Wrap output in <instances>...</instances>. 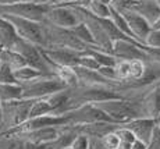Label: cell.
Instances as JSON below:
<instances>
[{"instance_id": "4fadbf2b", "label": "cell", "mask_w": 160, "mask_h": 149, "mask_svg": "<svg viewBox=\"0 0 160 149\" xmlns=\"http://www.w3.org/2000/svg\"><path fill=\"white\" fill-rule=\"evenodd\" d=\"M64 126H49V127H43V128L39 130H33V131H28L24 132V134L15 135L21 139H25V141L33 142V144H50L52 141L57 138L60 135L61 130Z\"/></svg>"}, {"instance_id": "3957f363", "label": "cell", "mask_w": 160, "mask_h": 149, "mask_svg": "<svg viewBox=\"0 0 160 149\" xmlns=\"http://www.w3.org/2000/svg\"><path fill=\"white\" fill-rule=\"evenodd\" d=\"M21 86H22V98H27V99L46 98V96L54 94V92L68 88L54 74H43L42 77H39V78Z\"/></svg>"}, {"instance_id": "836d02e7", "label": "cell", "mask_w": 160, "mask_h": 149, "mask_svg": "<svg viewBox=\"0 0 160 149\" xmlns=\"http://www.w3.org/2000/svg\"><path fill=\"white\" fill-rule=\"evenodd\" d=\"M71 146H72V149H91L92 139L85 134H78L77 138L72 141Z\"/></svg>"}, {"instance_id": "9c48e42d", "label": "cell", "mask_w": 160, "mask_h": 149, "mask_svg": "<svg viewBox=\"0 0 160 149\" xmlns=\"http://www.w3.org/2000/svg\"><path fill=\"white\" fill-rule=\"evenodd\" d=\"M146 45L134 41V39H117L113 42V56L120 60H148L149 54L145 50Z\"/></svg>"}, {"instance_id": "484cf974", "label": "cell", "mask_w": 160, "mask_h": 149, "mask_svg": "<svg viewBox=\"0 0 160 149\" xmlns=\"http://www.w3.org/2000/svg\"><path fill=\"white\" fill-rule=\"evenodd\" d=\"M93 141H96V144L102 149H117L120 145V136L117 135L116 131H112L100 139H93Z\"/></svg>"}, {"instance_id": "f35d334b", "label": "cell", "mask_w": 160, "mask_h": 149, "mask_svg": "<svg viewBox=\"0 0 160 149\" xmlns=\"http://www.w3.org/2000/svg\"><path fill=\"white\" fill-rule=\"evenodd\" d=\"M91 3H92V0H75V2L70 3L68 6H78V7H85L87 8Z\"/></svg>"}, {"instance_id": "cb8c5ba5", "label": "cell", "mask_w": 160, "mask_h": 149, "mask_svg": "<svg viewBox=\"0 0 160 149\" xmlns=\"http://www.w3.org/2000/svg\"><path fill=\"white\" fill-rule=\"evenodd\" d=\"M70 29L72 31L74 35H75L79 41H82L85 45L88 46V49L89 48H93V46H95L93 36H92L91 31H89V28L87 27V24H85V23H82V21H81V23H78L75 27L70 28Z\"/></svg>"}, {"instance_id": "b9f144b4", "label": "cell", "mask_w": 160, "mask_h": 149, "mask_svg": "<svg viewBox=\"0 0 160 149\" xmlns=\"http://www.w3.org/2000/svg\"><path fill=\"white\" fill-rule=\"evenodd\" d=\"M3 131V111H2V102H0V132Z\"/></svg>"}, {"instance_id": "f6af8a7d", "label": "cell", "mask_w": 160, "mask_h": 149, "mask_svg": "<svg viewBox=\"0 0 160 149\" xmlns=\"http://www.w3.org/2000/svg\"><path fill=\"white\" fill-rule=\"evenodd\" d=\"M99 2L104 3V4H110V2H112V0H99Z\"/></svg>"}, {"instance_id": "44dd1931", "label": "cell", "mask_w": 160, "mask_h": 149, "mask_svg": "<svg viewBox=\"0 0 160 149\" xmlns=\"http://www.w3.org/2000/svg\"><path fill=\"white\" fill-rule=\"evenodd\" d=\"M22 99V86L20 84H0V102L17 100Z\"/></svg>"}, {"instance_id": "603a6c76", "label": "cell", "mask_w": 160, "mask_h": 149, "mask_svg": "<svg viewBox=\"0 0 160 149\" xmlns=\"http://www.w3.org/2000/svg\"><path fill=\"white\" fill-rule=\"evenodd\" d=\"M46 114H53V107L48 102L46 98L41 99H33V103L29 110V119L39 116H46Z\"/></svg>"}, {"instance_id": "d6a6232c", "label": "cell", "mask_w": 160, "mask_h": 149, "mask_svg": "<svg viewBox=\"0 0 160 149\" xmlns=\"http://www.w3.org/2000/svg\"><path fill=\"white\" fill-rule=\"evenodd\" d=\"M145 45L148 48H160V28H152L149 35L145 39Z\"/></svg>"}, {"instance_id": "d590c367", "label": "cell", "mask_w": 160, "mask_h": 149, "mask_svg": "<svg viewBox=\"0 0 160 149\" xmlns=\"http://www.w3.org/2000/svg\"><path fill=\"white\" fill-rule=\"evenodd\" d=\"M98 71H99V73L102 74V75L106 80H109V81H118V80H117V75H116L114 67H112V66H103V67H100Z\"/></svg>"}, {"instance_id": "60d3db41", "label": "cell", "mask_w": 160, "mask_h": 149, "mask_svg": "<svg viewBox=\"0 0 160 149\" xmlns=\"http://www.w3.org/2000/svg\"><path fill=\"white\" fill-rule=\"evenodd\" d=\"M18 2H36V3H41L39 0H0V4H11V3H18Z\"/></svg>"}, {"instance_id": "4dcf8cb0", "label": "cell", "mask_w": 160, "mask_h": 149, "mask_svg": "<svg viewBox=\"0 0 160 149\" xmlns=\"http://www.w3.org/2000/svg\"><path fill=\"white\" fill-rule=\"evenodd\" d=\"M78 66L89 68V70H99L100 64L98 63V60L93 57L88 50L82 52L81 56H79V60H78Z\"/></svg>"}, {"instance_id": "e575fe53", "label": "cell", "mask_w": 160, "mask_h": 149, "mask_svg": "<svg viewBox=\"0 0 160 149\" xmlns=\"http://www.w3.org/2000/svg\"><path fill=\"white\" fill-rule=\"evenodd\" d=\"M131 4H132V0H112L109 6L112 8H114V10H117V11H120V13H121V11L130 8Z\"/></svg>"}, {"instance_id": "7dc6e473", "label": "cell", "mask_w": 160, "mask_h": 149, "mask_svg": "<svg viewBox=\"0 0 160 149\" xmlns=\"http://www.w3.org/2000/svg\"><path fill=\"white\" fill-rule=\"evenodd\" d=\"M91 149H96V146H95V142L92 141V146H91Z\"/></svg>"}, {"instance_id": "8d00e7d4", "label": "cell", "mask_w": 160, "mask_h": 149, "mask_svg": "<svg viewBox=\"0 0 160 149\" xmlns=\"http://www.w3.org/2000/svg\"><path fill=\"white\" fill-rule=\"evenodd\" d=\"M146 149H160V130L158 127H156L155 131H153V135H152V138H150Z\"/></svg>"}, {"instance_id": "74e56055", "label": "cell", "mask_w": 160, "mask_h": 149, "mask_svg": "<svg viewBox=\"0 0 160 149\" xmlns=\"http://www.w3.org/2000/svg\"><path fill=\"white\" fill-rule=\"evenodd\" d=\"M21 149H46V145H43V144H33V142H29V141L22 139Z\"/></svg>"}, {"instance_id": "ab89813d", "label": "cell", "mask_w": 160, "mask_h": 149, "mask_svg": "<svg viewBox=\"0 0 160 149\" xmlns=\"http://www.w3.org/2000/svg\"><path fill=\"white\" fill-rule=\"evenodd\" d=\"M146 146H148V145L145 144V142L139 141V139H135V142L132 144L131 149H146Z\"/></svg>"}, {"instance_id": "681fc988", "label": "cell", "mask_w": 160, "mask_h": 149, "mask_svg": "<svg viewBox=\"0 0 160 149\" xmlns=\"http://www.w3.org/2000/svg\"><path fill=\"white\" fill-rule=\"evenodd\" d=\"M54 2V4H56V3H58V2H61V0H53Z\"/></svg>"}, {"instance_id": "ac0fdd59", "label": "cell", "mask_w": 160, "mask_h": 149, "mask_svg": "<svg viewBox=\"0 0 160 149\" xmlns=\"http://www.w3.org/2000/svg\"><path fill=\"white\" fill-rule=\"evenodd\" d=\"M20 36L15 32L13 24L6 17L0 15V48L2 49H11L13 45L17 42Z\"/></svg>"}, {"instance_id": "277c9868", "label": "cell", "mask_w": 160, "mask_h": 149, "mask_svg": "<svg viewBox=\"0 0 160 149\" xmlns=\"http://www.w3.org/2000/svg\"><path fill=\"white\" fill-rule=\"evenodd\" d=\"M33 103V99H17V100L6 102L2 103L3 111V131H8L11 128H15L20 124L29 119V110Z\"/></svg>"}, {"instance_id": "f907efd6", "label": "cell", "mask_w": 160, "mask_h": 149, "mask_svg": "<svg viewBox=\"0 0 160 149\" xmlns=\"http://www.w3.org/2000/svg\"><path fill=\"white\" fill-rule=\"evenodd\" d=\"M63 149H72V146H67V148H63Z\"/></svg>"}, {"instance_id": "5b68a950", "label": "cell", "mask_w": 160, "mask_h": 149, "mask_svg": "<svg viewBox=\"0 0 160 149\" xmlns=\"http://www.w3.org/2000/svg\"><path fill=\"white\" fill-rule=\"evenodd\" d=\"M50 4L36 2H18L11 4H0V15H14V17L29 18L42 23Z\"/></svg>"}, {"instance_id": "8fae6325", "label": "cell", "mask_w": 160, "mask_h": 149, "mask_svg": "<svg viewBox=\"0 0 160 149\" xmlns=\"http://www.w3.org/2000/svg\"><path fill=\"white\" fill-rule=\"evenodd\" d=\"M42 53L49 61L58 66H70L75 67L78 66L79 56L82 52L71 50V49H64V48H41Z\"/></svg>"}, {"instance_id": "bcb514c9", "label": "cell", "mask_w": 160, "mask_h": 149, "mask_svg": "<svg viewBox=\"0 0 160 149\" xmlns=\"http://www.w3.org/2000/svg\"><path fill=\"white\" fill-rule=\"evenodd\" d=\"M155 85H158V86H159V88H160V78L158 80V81H156V84H155Z\"/></svg>"}, {"instance_id": "d4e9b609", "label": "cell", "mask_w": 160, "mask_h": 149, "mask_svg": "<svg viewBox=\"0 0 160 149\" xmlns=\"http://www.w3.org/2000/svg\"><path fill=\"white\" fill-rule=\"evenodd\" d=\"M87 50L92 56H93L95 59H96L98 63L100 64V67H103V66H112V67H114L116 63H117V60H118V59L114 57L112 53H107V52L100 50V49H96V48H89V49H87Z\"/></svg>"}, {"instance_id": "7bdbcfd3", "label": "cell", "mask_w": 160, "mask_h": 149, "mask_svg": "<svg viewBox=\"0 0 160 149\" xmlns=\"http://www.w3.org/2000/svg\"><path fill=\"white\" fill-rule=\"evenodd\" d=\"M72 2H75V0H61V2H58V4H70Z\"/></svg>"}, {"instance_id": "52a82bcc", "label": "cell", "mask_w": 160, "mask_h": 149, "mask_svg": "<svg viewBox=\"0 0 160 149\" xmlns=\"http://www.w3.org/2000/svg\"><path fill=\"white\" fill-rule=\"evenodd\" d=\"M11 24H13L15 32L21 39H25L28 42H32L35 45L45 48V36L42 31V23L29 20V18L14 17V15H3Z\"/></svg>"}, {"instance_id": "2e32d148", "label": "cell", "mask_w": 160, "mask_h": 149, "mask_svg": "<svg viewBox=\"0 0 160 149\" xmlns=\"http://www.w3.org/2000/svg\"><path fill=\"white\" fill-rule=\"evenodd\" d=\"M130 8L145 18L150 25H153L160 17V7L155 0H132Z\"/></svg>"}, {"instance_id": "f1b7e54d", "label": "cell", "mask_w": 160, "mask_h": 149, "mask_svg": "<svg viewBox=\"0 0 160 149\" xmlns=\"http://www.w3.org/2000/svg\"><path fill=\"white\" fill-rule=\"evenodd\" d=\"M116 75L118 81H130V77H131V66H130V60H117L116 66Z\"/></svg>"}, {"instance_id": "83f0119b", "label": "cell", "mask_w": 160, "mask_h": 149, "mask_svg": "<svg viewBox=\"0 0 160 149\" xmlns=\"http://www.w3.org/2000/svg\"><path fill=\"white\" fill-rule=\"evenodd\" d=\"M87 8L98 18H109L110 17V6L104 4V3L99 2V0H92V3Z\"/></svg>"}, {"instance_id": "8992f818", "label": "cell", "mask_w": 160, "mask_h": 149, "mask_svg": "<svg viewBox=\"0 0 160 149\" xmlns=\"http://www.w3.org/2000/svg\"><path fill=\"white\" fill-rule=\"evenodd\" d=\"M15 52H18L24 59L27 60L28 66H32L38 70H41L45 74H53L52 73V63L45 57V54L42 53L41 46L35 45L32 42H28L25 39L18 38L17 42L13 45Z\"/></svg>"}, {"instance_id": "c3c4849f", "label": "cell", "mask_w": 160, "mask_h": 149, "mask_svg": "<svg viewBox=\"0 0 160 149\" xmlns=\"http://www.w3.org/2000/svg\"><path fill=\"white\" fill-rule=\"evenodd\" d=\"M155 2H156V3H158V6H159V7H160V0H155Z\"/></svg>"}, {"instance_id": "30bf717a", "label": "cell", "mask_w": 160, "mask_h": 149, "mask_svg": "<svg viewBox=\"0 0 160 149\" xmlns=\"http://www.w3.org/2000/svg\"><path fill=\"white\" fill-rule=\"evenodd\" d=\"M45 21L53 24L56 27L61 28H72L75 27L78 23H81L78 18V15L75 14V11L72 10L70 6L66 4H50L48 13L45 15Z\"/></svg>"}, {"instance_id": "f546056e", "label": "cell", "mask_w": 160, "mask_h": 149, "mask_svg": "<svg viewBox=\"0 0 160 149\" xmlns=\"http://www.w3.org/2000/svg\"><path fill=\"white\" fill-rule=\"evenodd\" d=\"M22 139L15 135L0 134V149H21Z\"/></svg>"}, {"instance_id": "7c38bea8", "label": "cell", "mask_w": 160, "mask_h": 149, "mask_svg": "<svg viewBox=\"0 0 160 149\" xmlns=\"http://www.w3.org/2000/svg\"><path fill=\"white\" fill-rule=\"evenodd\" d=\"M121 14L124 15L125 20H127L135 39L139 43L145 45V39H146V36L149 35L150 29H152V25H150L143 17H141L138 13L132 11L131 8H127V10L121 11Z\"/></svg>"}, {"instance_id": "816d5d0a", "label": "cell", "mask_w": 160, "mask_h": 149, "mask_svg": "<svg viewBox=\"0 0 160 149\" xmlns=\"http://www.w3.org/2000/svg\"><path fill=\"white\" fill-rule=\"evenodd\" d=\"M0 49H2V48H0Z\"/></svg>"}, {"instance_id": "9a60e30c", "label": "cell", "mask_w": 160, "mask_h": 149, "mask_svg": "<svg viewBox=\"0 0 160 149\" xmlns=\"http://www.w3.org/2000/svg\"><path fill=\"white\" fill-rule=\"evenodd\" d=\"M121 126L116 121H96L91 124H82V126H74L78 131V134H85L91 139H100L109 132L114 131L116 128Z\"/></svg>"}, {"instance_id": "d6986e66", "label": "cell", "mask_w": 160, "mask_h": 149, "mask_svg": "<svg viewBox=\"0 0 160 149\" xmlns=\"http://www.w3.org/2000/svg\"><path fill=\"white\" fill-rule=\"evenodd\" d=\"M52 63V61H50ZM52 73L61 80L67 86H77L78 85V75L74 67L70 66H58L52 63Z\"/></svg>"}, {"instance_id": "6da1fadb", "label": "cell", "mask_w": 160, "mask_h": 149, "mask_svg": "<svg viewBox=\"0 0 160 149\" xmlns=\"http://www.w3.org/2000/svg\"><path fill=\"white\" fill-rule=\"evenodd\" d=\"M100 107L106 114H109L114 121L124 124L134 119H139L143 116V109L141 99H110L95 103Z\"/></svg>"}, {"instance_id": "7a4b0ae2", "label": "cell", "mask_w": 160, "mask_h": 149, "mask_svg": "<svg viewBox=\"0 0 160 149\" xmlns=\"http://www.w3.org/2000/svg\"><path fill=\"white\" fill-rule=\"evenodd\" d=\"M42 31L45 36V48H64L77 52H85L88 46L79 41L68 28L56 27L48 21H42Z\"/></svg>"}, {"instance_id": "ee69618b", "label": "cell", "mask_w": 160, "mask_h": 149, "mask_svg": "<svg viewBox=\"0 0 160 149\" xmlns=\"http://www.w3.org/2000/svg\"><path fill=\"white\" fill-rule=\"evenodd\" d=\"M155 124H156V127H158V128L160 130V114L155 119Z\"/></svg>"}, {"instance_id": "ba28073f", "label": "cell", "mask_w": 160, "mask_h": 149, "mask_svg": "<svg viewBox=\"0 0 160 149\" xmlns=\"http://www.w3.org/2000/svg\"><path fill=\"white\" fill-rule=\"evenodd\" d=\"M64 114L68 119L70 126H82V124H91L96 121H114L109 114H106L95 103L81 105V106L72 109Z\"/></svg>"}, {"instance_id": "e0dca14e", "label": "cell", "mask_w": 160, "mask_h": 149, "mask_svg": "<svg viewBox=\"0 0 160 149\" xmlns=\"http://www.w3.org/2000/svg\"><path fill=\"white\" fill-rule=\"evenodd\" d=\"M143 109V116L146 119H153L160 114V88L158 85H153L149 91L141 99Z\"/></svg>"}, {"instance_id": "7402d4cb", "label": "cell", "mask_w": 160, "mask_h": 149, "mask_svg": "<svg viewBox=\"0 0 160 149\" xmlns=\"http://www.w3.org/2000/svg\"><path fill=\"white\" fill-rule=\"evenodd\" d=\"M43 74L45 73H42L41 70H38V68H35L32 66L21 67V68H18V70L14 71V77L20 85H25V84H28L31 81H33V80L42 77Z\"/></svg>"}, {"instance_id": "ffe728a7", "label": "cell", "mask_w": 160, "mask_h": 149, "mask_svg": "<svg viewBox=\"0 0 160 149\" xmlns=\"http://www.w3.org/2000/svg\"><path fill=\"white\" fill-rule=\"evenodd\" d=\"M0 59H2L3 63L7 64L13 71L18 70L21 67L28 66L25 59L18 52H15L14 49H0Z\"/></svg>"}, {"instance_id": "1f68e13d", "label": "cell", "mask_w": 160, "mask_h": 149, "mask_svg": "<svg viewBox=\"0 0 160 149\" xmlns=\"http://www.w3.org/2000/svg\"><path fill=\"white\" fill-rule=\"evenodd\" d=\"M0 84H18L14 77V71L3 61L0 63Z\"/></svg>"}, {"instance_id": "5bb4252c", "label": "cell", "mask_w": 160, "mask_h": 149, "mask_svg": "<svg viewBox=\"0 0 160 149\" xmlns=\"http://www.w3.org/2000/svg\"><path fill=\"white\" fill-rule=\"evenodd\" d=\"M124 127L130 128L134 132L135 138L139 139V141L145 142L148 145L153 135V131L156 128V124L153 119H146V117H139V119H134L128 123L122 124Z\"/></svg>"}, {"instance_id": "4316f807", "label": "cell", "mask_w": 160, "mask_h": 149, "mask_svg": "<svg viewBox=\"0 0 160 149\" xmlns=\"http://www.w3.org/2000/svg\"><path fill=\"white\" fill-rule=\"evenodd\" d=\"M130 66H131V77L130 81H138V80L143 78L146 73V61L145 60H130Z\"/></svg>"}]
</instances>
